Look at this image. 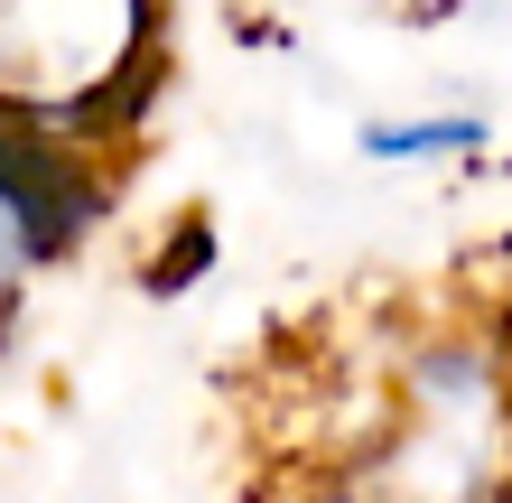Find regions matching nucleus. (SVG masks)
<instances>
[{
  "instance_id": "1",
  "label": "nucleus",
  "mask_w": 512,
  "mask_h": 503,
  "mask_svg": "<svg viewBox=\"0 0 512 503\" xmlns=\"http://www.w3.org/2000/svg\"><path fill=\"white\" fill-rule=\"evenodd\" d=\"M336 503H512V317L391 336L336 438Z\"/></svg>"
},
{
  "instance_id": "2",
  "label": "nucleus",
  "mask_w": 512,
  "mask_h": 503,
  "mask_svg": "<svg viewBox=\"0 0 512 503\" xmlns=\"http://www.w3.org/2000/svg\"><path fill=\"white\" fill-rule=\"evenodd\" d=\"M84 224H94V177L56 140L0 122V317L38 289L47 261H66V243Z\"/></svg>"
},
{
  "instance_id": "3",
  "label": "nucleus",
  "mask_w": 512,
  "mask_h": 503,
  "mask_svg": "<svg viewBox=\"0 0 512 503\" xmlns=\"http://www.w3.org/2000/svg\"><path fill=\"white\" fill-rule=\"evenodd\" d=\"M485 140L494 131L475 122V112H410V122H364L354 150L373 168H447V159H475Z\"/></svg>"
}]
</instances>
